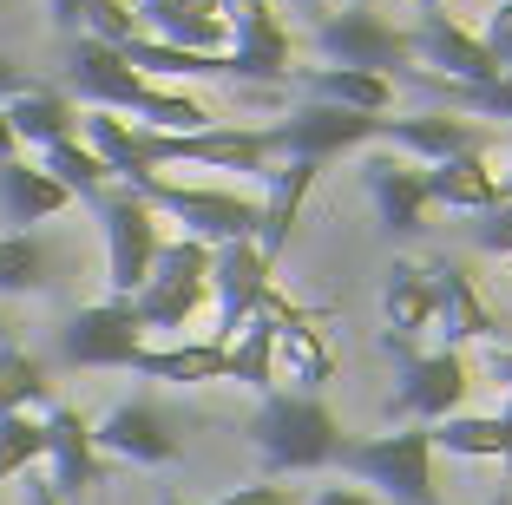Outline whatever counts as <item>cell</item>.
Segmentation results:
<instances>
[{"label":"cell","mask_w":512,"mask_h":505,"mask_svg":"<svg viewBox=\"0 0 512 505\" xmlns=\"http://www.w3.org/2000/svg\"><path fill=\"white\" fill-rule=\"evenodd\" d=\"M250 440L270 473H316L342 453V420L329 414L322 394H296V387H270L250 420Z\"/></svg>","instance_id":"cell-1"},{"label":"cell","mask_w":512,"mask_h":505,"mask_svg":"<svg viewBox=\"0 0 512 505\" xmlns=\"http://www.w3.org/2000/svg\"><path fill=\"white\" fill-rule=\"evenodd\" d=\"M381 355L394 361V374H401V387H394V401H388V420H421V427H440L447 414H460L467 407V361H460V348H414L407 335H388L381 328Z\"/></svg>","instance_id":"cell-2"},{"label":"cell","mask_w":512,"mask_h":505,"mask_svg":"<svg viewBox=\"0 0 512 505\" xmlns=\"http://www.w3.org/2000/svg\"><path fill=\"white\" fill-rule=\"evenodd\" d=\"M335 460L362 486H381L394 505H440L434 492V433L427 427H388L375 440H342Z\"/></svg>","instance_id":"cell-3"},{"label":"cell","mask_w":512,"mask_h":505,"mask_svg":"<svg viewBox=\"0 0 512 505\" xmlns=\"http://www.w3.org/2000/svg\"><path fill=\"white\" fill-rule=\"evenodd\" d=\"M132 315L145 328H184L204 302H211V243L197 237H178V243H158V256H151V276L138 283Z\"/></svg>","instance_id":"cell-4"},{"label":"cell","mask_w":512,"mask_h":505,"mask_svg":"<svg viewBox=\"0 0 512 505\" xmlns=\"http://www.w3.org/2000/svg\"><path fill=\"white\" fill-rule=\"evenodd\" d=\"M125 191H138L151 210H165V217H178L184 223V237H197V243H243L250 237L256 243V197H243V191H211V184H171V178H138V184H125Z\"/></svg>","instance_id":"cell-5"},{"label":"cell","mask_w":512,"mask_h":505,"mask_svg":"<svg viewBox=\"0 0 512 505\" xmlns=\"http://www.w3.org/2000/svg\"><path fill=\"white\" fill-rule=\"evenodd\" d=\"M99 230H106V283L112 296H138V283L151 276V256H158V210L138 191H99Z\"/></svg>","instance_id":"cell-6"},{"label":"cell","mask_w":512,"mask_h":505,"mask_svg":"<svg viewBox=\"0 0 512 505\" xmlns=\"http://www.w3.org/2000/svg\"><path fill=\"white\" fill-rule=\"evenodd\" d=\"M316 46L329 66H362V73H407L414 53H407V33L388 27L375 7H329L316 20Z\"/></svg>","instance_id":"cell-7"},{"label":"cell","mask_w":512,"mask_h":505,"mask_svg":"<svg viewBox=\"0 0 512 505\" xmlns=\"http://www.w3.org/2000/svg\"><path fill=\"white\" fill-rule=\"evenodd\" d=\"M151 86H158V79H145L119 46L92 40V33H73V46H66V92H79L92 112H132L138 119Z\"/></svg>","instance_id":"cell-8"},{"label":"cell","mask_w":512,"mask_h":505,"mask_svg":"<svg viewBox=\"0 0 512 505\" xmlns=\"http://www.w3.org/2000/svg\"><path fill=\"white\" fill-rule=\"evenodd\" d=\"M381 119H368V112H342V105H296L289 119L270 125V151L276 158H302V164H322V158H342V151H362L375 145Z\"/></svg>","instance_id":"cell-9"},{"label":"cell","mask_w":512,"mask_h":505,"mask_svg":"<svg viewBox=\"0 0 512 505\" xmlns=\"http://www.w3.org/2000/svg\"><path fill=\"white\" fill-rule=\"evenodd\" d=\"M60 355L73 361V368H132V361L145 355V322L132 315L125 296H106V302L79 309L73 322L60 328Z\"/></svg>","instance_id":"cell-10"},{"label":"cell","mask_w":512,"mask_h":505,"mask_svg":"<svg viewBox=\"0 0 512 505\" xmlns=\"http://www.w3.org/2000/svg\"><path fill=\"white\" fill-rule=\"evenodd\" d=\"M224 27H230V79L250 86H276L289 79V27L270 14V0H224Z\"/></svg>","instance_id":"cell-11"},{"label":"cell","mask_w":512,"mask_h":505,"mask_svg":"<svg viewBox=\"0 0 512 505\" xmlns=\"http://www.w3.org/2000/svg\"><path fill=\"white\" fill-rule=\"evenodd\" d=\"M263 315L276 322V381H289L296 394H316L322 381H335V348L316 328V315L289 296H263Z\"/></svg>","instance_id":"cell-12"},{"label":"cell","mask_w":512,"mask_h":505,"mask_svg":"<svg viewBox=\"0 0 512 505\" xmlns=\"http://www.w3.org/2000/svg\"><path fill=\"white\" fill-rule=\"evenodd\" d=\"M427 269V302H434V335L447 348H460V342H493L499 335V315L486 309V296L473 289V276L460 263H447V256H434V263H421Z\"/></svg>","instance_id":"cell-13"},{"label":"cell","mask_w":512,"mask_h":505,"mask_svg":"<svg viewBox=\"0 0 512 505\" xmlns=\"http://www.w3.org/2000/svg\"><path fill=\"white\" fill-rule=\"evenodd\" d=\"M40 433H46L40 460H53V479H46L53 499H79V492L106 486V453L92 446V420L79 407H46Z\"/></svg>","instance_id":"cell-14"},{"label":"cell","mask_w":512,"mask_h":505,"mask_svg":"<svg viewBox=\"0 0 512 505\" xmlns=\"http://www.w3.org/2000/svg\"><path fill=\"white\" fill-rule=\"evenodd\" d=\"M211 296H217V335L211 342H230L270 296V263L256 256V243H217L211 250Z\"/></svg>","instance_id":"cell-15"},{"label":"cell","mask_w":512,"mask_h":505,"mask_svg":"<svg viewBox=\"0 0 512 505\" xmlns=\"http://www.w3.org/2000/svg\"><path fill=\"white\" fill-rule=\"evenodd\" d=\"M407 53H414V66H427L434 79H453V86H486L499 73L493 53L480 46V33L453 27L447 14H421V27L407 33Z\"/></svg>","instance_id":"cell-16"},{"label":"cell","mask_w":512,"mask_h":505,"mask_svg":"<svg viewBox=\"0 0 512 505\" xmlns=\"http://www.w3.org/2000/svg\"><path fill=\"white\" fill-rule=\"evenodd\" d=\"M92 446H99L106 460H132V466H171L178 460V433H171V420L151 401L112 407V414L92 427Z\"/></svg>","instance_id":"cell-17"},{"label":"cell","mask_w":512,"mask_h":505,"mask_svg":"<svg viewBox=\"0 0 512 505\" xmlns=\"http://www.w3.org/2000/svg\"><path fill=\"white\" fill-rule=\"evenodd\" d=\"M375 145L421 164H447V158H467V151H486V132L460 112H421V119H381Z\"/></svg>","instance_id":"cell-18"},{"label":"cell","mask_w":512,"mask_h":505,"mask_svg":"<svg viewBox=\"0 0 512 505\" xmlns=\"http://www.w3.org/2000/svg\"><path fill=\"white\" fill-rule=\"evenodd\" d=\"M145 40L184 46V53H224L230 27H224V0H132Z\"/></svg>","instance_id":"cell-19"},{"label":"cell","mask_w":512,"mask_h":505,"mask_svg":"<svg viewBox=\"0 0 512 505\" xmlns=\"http://www.w3.org/2000/svg\"><path fill=\"white\" fill-rule=\"evenodd\" d=\"M263 184H270V191L256 197V256L276 269V256L289 250V230H296L302 204H309V191H316V164L283 158V164L263 171Z\"/></svg>","instance_id":"cell-20"},{"label":"cell","mask_w":512,"mask_h":505,"mask_svg":"<svg viewBox=\"0 0 512 505\" xmlns=\"http://www.w3.org/2000/svg\"><path fill=\"white\" fill-rule=\"evenodd\" d=\"M362 184H368V197H375L381 223H388L394 237H414V230H421L427 184H421V171H414L401 151H368L362 158Z\"/></svg>","instance_id":"cell-21"},{"label":"cell","mask_w":512,"mask_h":505,"mask_svg":"<svg viewBox=\"0 0 512 505\" xmlns=\"http://www.w3.org/2000/svg\"><path fill=\"white\" fill-rule=\"evenodd\" d=\"M421 184H427V204L473 210V217H480V210H493V204H506V178L486 164V151H467V158H447V164H427Z\"/></svg>","instance_id":"cell-22"},{"label":"cell","mask_w":512,"mask_h":505,"mask_svg":"<svg viewBox=\"0 0 512 505\" xmlns=\"http://www.w3.org/2000/svg\"><path fill=\"white\" fill-rule=\"evenodd\" d=\"M0 112H7V125H14L20 145H60V138H79V105L66 99L60 86H40V79H33L20 99H7Z\"/></svg>","instance_id":"cell-23"},{"label":"cell","mask_w":512,"mask_h":505,"mask_svg":"<svg viewBox=\"0 0 512 505\" xmlns=\"http://www.w3.org/2000/svg\"><path fill=\"white\" fill-rule=\"evenodd\" d=\"M296 79L309 86V99L342 105V112H368V119H381L394 105V79L362 73V66H309V73H296Z\"/></svg>","instance_id":"cell-24"},{"label":"cell","mask_w":512,"mask_h":505,"mask_svg":"<svg viewBox=\"0 0 512 505\" xmlns=\"http://www.w3.org/2000/svg\"><path fill=\"white\" fill-rule=\"evenodd\" d=\"M73 197H66V184H53L40 171V164H27V158H7L0 164V210H7V223H46L53 210H66Z\"/></svg>","instance_id":"cell-25"},{"label":"cell","mask_w":512,"mask_h":505,"mask_svg":"<svg viewBox=\"0 0 512 505\" xmlns=\"http://www.w3.org/2000/svg\"><path fill=\"white\" fill-rule=\"evenodd\" d=\"M145 381H178V387H197V381H224L230 361H224V342H178V348H145L132 361Z\"/></svg>","instance_id":"cell-26"},{"label":"cell","mask_w":512,"mask_h":505,"mask_svg":"<svg viewBox=\"0 0 512 505\" xmlns=\"http://www.w3.org/2000/svg\"><path fill=\"white\" fill-rule=\"evenodd\" d=\"M224 361H230L224 381H243V387H256V394H270V387H276V322H270V315L256 309L250 322L224 342Z\"/></svg>","instance_id":"cell-27"},{"label":"cell","mask_w":512,"mask_h":505,"mask_svg":"<svg viewBox=\"0 0 512 505\" xmlns=\"http://www.w3.org/2000/svg\"><path fill=\"white\" fill-rule=\"evenodd\" d=\"M381 322H388V335H427V322H434V302H427V269L421 263H394L388 283H381Z\"/></svg>","instance_id":"cell-28"},{"label":"cell","mask_w":512,"mask_h":505,"mask_svg":"<svg viewBox=\"0 0 512 505\" xmlns=\"http://www.w3.org/2000/svg\"><path fill=\"white\" fill-rule=\"evenodd\" d=\"M40 171L53 184H66V197H99L112 184V171L106 164H99V151L86 145V138H60V145H40Z\"/></svg>","instance_id":"cell-29"},{"label":"cell","mask_w":512,"mask_h":505,"mask_svg":"<svg viewBox=\"0 0 512 505\" xmlns=\"http://www.w3.org/2000/svg\"><path fill=\"white\" fill-rule=\"evenodd\" d=\"M434 433V453L447 446L453 460H506V420L499 414H447Z\"/></svg>","instance_id":"cell-30"},{"label":"cell","mask_w":512,"mask_h":505,"mask_svg":"<svg viewBox=\"0 0 512 505\" xmlns=\"http://www.w3.org/2000/svg\"><path fill=\"white\" fill-rule=\"evenodd\" d=\"M53 276V250H46L33 230H14L0 237V296H33Z\"/></svg>","instance_id":"cell-31"},{"label":"cell","mask_w":512,"mask_h":505,"mask_svg":"<svg viewBox=\"0 0 512 505\" xmlns=\"http://www.w3.org/2000/svg\"><path fill=\"white\" fill-rule=\"evenodd\" d=\"M421 86H434L453 112H480V119H512V66L493 73L486 86H453V79H434V73H414Z\"/></svg>","instance_id":"cell-32"},{"label":"cell","mask_w":512,"mask_h":505,"mask_svg":"<svg viewBox=\"0 0 512 505\" xmlns=\"http://www.w3.org/2000/svg\"><path fill=\"white\" fill-rule=\"evenodd\" d=\"M46 407V368L27 348H0V414H27Z\"/></svg>","instance_id":"cell-33"},{"label":"cell","mask_w":512,"mask_h":505,"mask_svg":"<svg viewBox=\"0 0 512 505\" xmlns=\"http://www.w3.org/2000/svg\"><path fill=\"white\" fill-rule=\"evenodd\" d=\"M40 453H46L40 420H33V414H0V479L27 473V466L40 460Z\"/></svg>","instance_id":"cell-34"},{"label":"cell","mask_w":512,"mask_h":505,"mask_svg":"<svg viewBox=\"0 0 512 505\" xmlns=\"http://www.w3.org/2000/svg\"><path fill=\"white\" fill-rule=\"evenodd\" d=\"M473 243H480L486 256H512V197H506V204H493V210H480Z\"/></svg>","instance_id":"cell-35"},{"label":"cell","mask_w":512,"mask_h":505,"mask_svg":"<svg viewBox=\"0 0 512 505\" xmlns=\"http://www.w3.org/2000/svg\"><path fill=\"white\" fill-rule=\"evenodd\" d=\"M480 46L493 53V66H499V73L512 66V0H499L493 14H486V33H480Z\"/></svg>","instance_id":"cell-36"},{"label":"cell","mask_w":512,"mask_h":505,"mask_svg":"<svg viewBox=\"0 0 512 505\" xmlns=\"http://www.w3.org/2000/svg\"><path fill=\"white\" fill-rule=\"evenodd\" d=\"M211 505H296V492L289 486H237V492H224V499H211Z\"/></svg>","instance_id":"cell-37"},{"label":"cell","mask_w":512,"mask_h":505,"mask_svg":"<svg viewBox=\"0 0 512 505\" xmlns=\"http://www.w3.org/2000/svg\"><path fill=\"white\" fill-rule=\"evenodd\" d=\"M46 7H53V27H60V33H86L92 0H46Z\"/></svg>","instance_id":"cell-38"},{"label":"cell","mask_w":512,"mask_h":505,"mask_svg":"<svg viewBox=\"0 0 512 505\" xmlns=\"http://www.w3.org/2000/svg\"><path fill=\"white\" fill-rule=\"evenodd\" d=\"M309 505H381L375 492H362V486H322Z\"/></svg>","instance_id":"cell-39"},{"label":"cell","mask_w":512,"mask_h":505,"mask_svg":"<svg viewBox=\"0 0 512 505\" xmlns=\"http://www.w3.org/2000/svg\"><path fill=\"white\" fill-rule=\"evenodd\" d=\"M27 86H33V73H27V66L0 60V105H7V99H20V92H27Z\"/></svg>","instance_id":"cell-40"},{"label":"cell","mask_w":512,"mask_h":505,"mask_svg":"<svg viewBox=\"0 0 512 505\" xmlns=\"http://www.w3.org/2000/svg\"><path fill=\"white\" fill-rule=\"evenodd\" d=\"M486 374L506 381V394H512V348H493V355H486Z\"/></svg>","instance_id":"cell-41"},{"label":"cell","mask_w":512,"mask_h":505,"mask_svg":"<svg viewBox=\"0 0 512 505\" xmlns=\"http://www.w3.org/2000/svg\"><path fill=\"white\" fill-rule=\"evenodd\" d=\"M7 158H20V138H14V125H7V112H0V164Z\"/></svg>","instance_id":"cell-42"},{"label":"cell","mask_w":512,"mask_h":505,"mask_svg":"<svg viewBox=\"0 0 512 505\" xmlns=\"http://www.w3.org/2000/svg\"><path fill=\"white\" fill-rule=\"evenodd\" d=\"M27 505H60V499H53V486H46V479H33V486H27Z\"/></svg>","instance_id":"cell-43"},{"label":"cell","mask_w":512,"mask_h":505,"mask_svg":"<svg viewBox=\"0 0 512 505\" xmlns=\"http://www.w3.org/2000/svg\"><path fill=\"white\" fill-rule=\"evenodd\" d=\"M499 420H506V466H512V394H506V407H499Z\"/></svg>","instance_id":"cell-44"},{"label":"cell","mask_w":512,"mask_h":505,"mask_svg":"<svg viewBox=\"0 0 512 505\" xmlns=\"http://www.w3.org/2000/svg\"><path fill=\"white\" fill-rule=\"evenodd\" d=\"M296 7H302V14H316V20L329 14V0H296Z\"/></svg>","instance_id":"cell-45"},{"label":"cell","mask_w":512,"mask_h":505,"mask_svg":"<svg viewBox=\"0 0 512 505\" xmlns=\"http://www.w3.org/2000/svg\"><path fill=\"white\" fill-rule=\"evenodd\" d=\"M414 7H421V14H440V0H414Z\"/></svg>","instance_id":"cell-46"},{"label":"cell","mask_w":512,"mask_h":505,"mask_svg":"<svg viewBox=\"0 0 512 505\" xmlns=\"http://www.w3.org/2000/svg\"><path fill=\"white\" fill-rule=\"evenodd\" d=\"M493 505H512V486H506V492H499V499H493Z\"/></svg>","instance_id":"cell-47"},{"label":"cell","mask_w":512,"mask_h":505,"mask_svg":"<svg viewBox=\"0 0 512 505\" xmlns=\"http://www.w3.org/2000/svg\"><path fill=\"white\" fill-rule=\"evenodd\" d=\"M158 505H184V499H158Z\"/></svg>","instance_id":"cell-48"},{"label":"cell","mask_w":512,"mask_h":505,"mask_svg":"<svg viewBox=\"0 0 512 505\" xmlns=\"http://www.w3.org/2000/svg\"><path fill=\"white\" fill-rule=\"evenodd\" d=\"M506 197H512V178H506Z\"/></svg>","instance_id":"cell-49"}]
</instances>
